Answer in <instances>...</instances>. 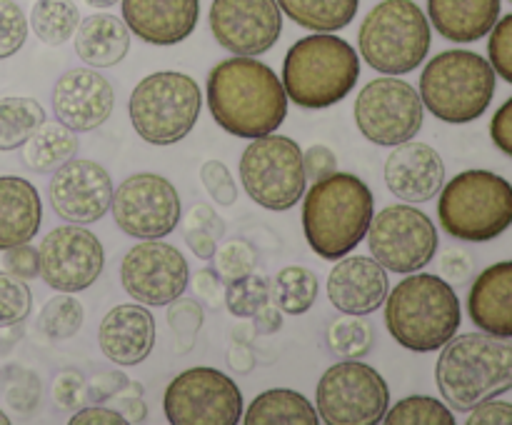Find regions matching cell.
Here are the masks:
<instances>
[{
    "label": "cell",
    "mask_w": 512,
    "mask_h": 425,
    "mask_svg": "<svg viewBox=\"0 0 512 425\" xmlns=\"http://www.w3.org/2000/svg\"><path fill=\"white\" fill-rule=\"evenodd\" d=\"M283 88L298 108L323 110L340 103L360 80V53L333 33H315L290 45Z\"/></svg>",
    "instance_id": "obj_5"
},
{
    "label": "cell",
    "mask_w": 512,
    "mask_h": 425,
    "mask_svg": "<svg viewBox=\"0 0 512 425\" xmlns=\"http://www.w3.org/2000/svg\"><path fill=\"white\" fill-rule=\"evenodd\" d=\"M130 28L108 13H93L75 30V53L90 68H113L128 55Z\"/></svg>",
    "instance_id": "obj_28"
},
{
    "label": "cell",
    "mask_w": 512,
    "mask_h": 425,
    "mask_svg": "<svg viewBox=\"0 0 512 425\" xmlns=\"http://www.w3.org/2000/svg\"><path fill=\"white\" fill-rule=\"evenodd\" d=\"M43 223V203L30 180L18 175L0 178V250L30 243Z\"/></svg>",
    "instance_id": "obj_26"
},
{
    "label": "cell",
    "mask_w": 512,
    "mask_h": 425,
    "mask_svg": "<svg viewBox=\"0 0 512 425\" xmlns=\"http://www.w3.org/2000/svg\"><path fill=\"white\" fill-rule=\"evenodd\" d=\"M113 180L100 163L88 158H70L55 168L48 185V198L55 215L68 223L88 225L110 213Z\"/></svg>",
    "instance_id": "obj_19"
},
{
    "label": "cell",
    "mask_w": 512,
    "mask_h": 425,
    "mask_svg": "<svg viewBox=\"0 0 512 425\" xmlns=\"http://www.w3.org/2000/svg\"><path fill=\"white\" fill-rule=\"evenodd\" d=\"M490 135H493V143L498 145L505 155H510L512 158V98L505 100V103L498 108V113L493 115Z\"/></svg>",
    "instance_id": "obj_55"
},
{
    "label": "cell",
    "mask_w": 512,
    "mask_h": 425,
    "mask_svg": "<svg viewBox=\"0 0 512 425\" xmlns=\"http://www.w3.org/2000/svg\"><path fill=\"white\" fill-rule=\"evenodd\" d=\"M375 200L365 180L353 173H338L315 180L303 195V233L315 255L340 260L365 240Z\"/></svg>",
    "instance_id": "obj_2"
},
{
    "label": "cell",
    "mask_w": 512,
    "mask_h": 425,
    "mask_svg": "<svg viewBox=\"0 0 512 425\" xmlns=\"http://www.w3.org/2000/svg\"><path fill=\"white\" fill-rule=\"evenodd\" d=\"M28 40V18L15 0H0V60L18 53Z\"/></svg>",
    "instance_id": "obj_44"
},
{
    "label": "cell",
    "mask_w": 512,
    "mask_h": 425,
    "mask_svg": "<svg viewBox=\"0 0 512 425\" xmlns=\"http://www.w3.org/2000/svg\"><path fill=\"white\" fill-rule=\"evenodd\" d=\"M120 283L135 303L168 305L188 288V260L163 238L143 240L125 253L120 265Z\"/></svg>",
    "instance_id": "obj_17"
},
{
    "label": "cell",
    "mask_w": 512,
    "mask_h": 425,
    "mask_svg": "<svg viewBox=\"0 0 512 425\" xmlns=\"http://www.w3.org/2000/svg\"><path fill=\"white\" fill-rule=\"evenodd\" d=\"M118 405V410L125 415L128 423H143V420L148 418V405H145L143 400V388H135V393L120 398Z\"/></svg>",
    "instance_id": "obj_57"
},
{
    "label": "cell",
    "mask_w": 512,
    "mask_h": 425,
    "mask_svg": "<svg viewBox=\"0 0 512 425\" xmlns=\"http://www.w3.org/2000/svg\"><path fill=\"white\" fill-rule=\"evenodd\" d=\"M283 15L313 33H335L353 23L360 0H278Z\"/></svg>",
    "instance_id": "obj_30"
},
{
    "label": "cell",
    "mask_w": 512,
    "mask_h": 425,
    "mask_svg": "<svg viewBox=\"0 0 512 425\" xmlns=\"http://www.w3.org/2000/svg\"><path fill=\"white\" fill-rule=\"evenodd\" d=\"M303 168H305V178L308 180H323L328 175H333L338 170V158H335L333 150L328 145H310L308 150H303Z\"/></svg>",
    "instance_id": "obj_49"
},
{
    "label": "cell",
    "mask_w": 512,
    "mask_h": 425,
    "mask_svg": "<svg viewBox=\"0 0 512 425\" xmlns=\"http://www.w3.org/2000/svg\"><path fill=\"white\" fill-rule=\"evenodd\" d=\"M488 55L495 75L512 83V13L498 18V23L490 30Z\"/></svg>",
    "instance_id": "obj_46"
},
{
    "label": "cell",
    "mask_w": 512,
    "mask_h": 425,
    "mask_svg": "<svg viewBox=\"0 0 512 425\" xmlns=\"http://www.w3.org/2000/svg\"><path fill=\"white\" fill-rule=\"evenodd\" d=\"M355 125L370 143L395 148L413 140L425 120V105L418 90L398 75L375 78L355 98Z\"/></svg>",
    "instance_id": "obj_13"
},
{
    "label": "cell",
    "mask_w": 512,
    "mask_h": 425,
    "mask_svg": "<svg viewBox=\"0 0 512 425\" xmlns=\"http://www.w3.org/2000/svg\"><path fill=\"white\" fill-rule=\"evenodd\" d=\"M3 265L10 275L20 280L40 278V253L30 243H20L5 250Z\"/></svg>",
    "instance_id": "obj_47"
},
{
    "label": "cell",
    "mask_w": 512,
    "mask_h": 425,
    "mask_svg": "<svg viewBox=\"0 0 512 425\" xmlns=\"http://www.w3.org/2000/svg\"><path fill=\"white\" fill-rule=\"evenodd\" d=\"M315 400L328 425H378L390 408V388L368 363L345 358L325 370Z\"/></svg>",
    "instance_id": "obj_11"
},
{
    "label": "cell",
    "mask_w": 512,
    "mask_h": 425,
    "mask_svg": "<svg viewBox=\"0 0 512 425\" xmlns=\"http://www.w3.org/2000/svg\"><path fill=\"white\" fill-rule=\"evenodd\" d=\"M45 123V110L38 100L0 98V150H15L30 140V135Z\"/></svg>",
    "instance_id": "obj_34"
},
{
    "label": "cell",
    "mask_w": 512,
    "mask_h": 425,
    "mask_svg": "<svg viewBox=\"0 0 512 425\" xmlns=\"http://www.w3.org/2000/svg\"><path fill=\"white\" fill-rule=\"evenodd\" d=\"M328 345L333 353L343 355V358L363 360L365 355L373 353L375 328L365 315L343 313L338 320L330 323Z\"/></svg>",
    "instance_id": "obj_36"
},
{
    "label": "cell",
    "mask_w": 512,
    "mask_h": 425,
    "mask_svg": "<svg viewBox=\"0 0 512 425\" xmlns=\"http://www.w3.org/2000/svg\"><path fill=\"white\" fill-rule=\"evenodd\" d=\"M435 380L445 403L468 413L483 400L512 390V343L488 333L453 335L443 345Z\"/></svg>",
    "instance_id": "obj_4"
},
{
    "label": "cell",
    "mask_w": 512,
    "mask_h": 425,
    "mask_svg": "<svg viewBox=\"0 0 512 425\" xmlns=\"http://www.w3.org/2000/svg\"><path fill=\"white\" fill-rule=\"evenodd\" d=\"M55 403L63 408L75 410L85 400V378L78 370H63L53 383Z\"/></svg>",
    "instance_id": "obj_48"
},
{
    "label": "cell",
    "mask_w": 512,
    "mask_h": 425,
    "mask_svg": "<svg viewBox=\"0 0 512 425\" xmlns=\"http://www.w3.org/2000/svg\"><path fill=\"white\" fill-rule=\"evenodd\" d=\"M428 15L415 0H383L365 15L358 48L375 73H413L430 53Z\"/></svg>",
    "instance_id": "obj_8"
},
{
    "label": "cell",
    "mask_w": 512,
    "mask_h": 425,
    "mask_svg": "<svg viewBox=\"0 0 512 425\" xmlns=\"http://www.w3.org/2000/svg\"><path fill=\"white\" fill-rule=\"evenodd\" d=\"M385 185L405 203H428L445 185V163L428 143L405 140L385 160Z\"/></svg>",
    "instance_id": "obj_21"
},
{
    "label": "cell",
    "mask_w": 512,
    "mask_h": 425,
    "mask_svg": "<svg viewBox=\"0 0 512 425\" xmlns=\"http://www.w3.org/2000/svg\"><path fill=\"white\" fill-rule=\"evenodd\" d=\"M78 153V138L75 130L65 128L63 123H43L30 140L25 143V163L35 173H53L65 160L75 158Z\"/></svg>",
    "instance_id": "obj_31"
},
{
    "label": "cell",
    "mask_w": 512,
    "mask_h": 425,
    "mask_svg": "<svg viewBox=\"0 0 512 425\" xmlns=\"http://www.w3.org/2000/svg\"><path fill=\"white\" fill-rule=\"evenodd\" d=\"M33 310V295L25 280L15 278L8 270L0 273V328L23 323Z\"/></svg>",
    "instance_id": "obj_42"
},
{
    "label": "cell",
    "mask_w": 512,
    "mask_h": 425,
    "mask_svg": "<svg viewBox=\"0 0 512 425\" xmlns=\"http://www.w3.org/2000/svg\"><path fill=\"white\" fill-rule=\"evenodd\" d=\"M430 23L445 40L475 43L500 18V0H428Z\"/></svg>",
    "instance_id": "obj_27"
},
{
    "label": "cell",
    "mask_w": 512,
    "mask_h": 425,
    "mask_svg": "<svg viewBox=\"0 0 512 425\" xmlns=\"http://www.w3.org/2000/svg\"><path fill=\"white\" fill-rule=\"evenodd\" d=\"M440 225L468 243H485L512 225V185L490 170H463L440 188Z\"/></svg>",
    "instance_id": "obj_7"
},
{
    "label": "cell",
    "mask_w": 512,
    "mask_h": 425,
    "mask_svg": "<svg viewBox=\"0 0 512 425\" xmlns=\"http://www.w3.org/2000/svg\"><path fill=\"white\" fill-rule=\"evenodd\" d=\"M265 303H270V280L258 275L255 270L243 275V278H235L225 283V308L235 318H253Z\"/></svg>",
    "instance_id": "obj_39"
},
{
    "label": "cell",
    "mask_w": 512,
    "mask_h": 425,
    "mask_svg": "<svg viewBox=\"0 0 512 425\" xmlns=\"http://www.w3.org/2000/svg\"><path fill=\"white\" fill-rule=\"evenodd\" d=\"M128 423L120 410L105 408L103 403H93L80 408L78 413L70 415V425H120Z\"/></svg>",
    "instance_id": "obj_54"
},
{
    "label": "cell",
    "mask_w": 512,
    "mask_h": 425,
    "mask_svg": "<svg viewBox=\"0 0 512 425\" xmlns=\"http://www.w3.org/2000/svg\"><path fill=\"white\" fill-rule=\"evenodd\" d=\"M85 3H88L90 8H113V5L120 3V0H85Z\"/></svg>",
    "instance_id": "obj_59"
},
{
    "label": "cell",
    "mask_w": 512,
    "mask_h": 425,
    "mask_svg": "<svg viewBox=\"0 0 512 425\" xmlns=\"http://www.w3.org/2000/svg\"><path fill=\"white\" fill-rule=\"evenodd\" d=\"M423 105L445 123H470L490 108L495 70L473 50H443L420 73Z\"/></svg>",
    "instance_id": "obj_6"
},
{
    "label": "cell",
    "mask_w": 512,
    "mask_h": 425,
    "mask_svg": "<svg viewBox=\"0 0 512 425\" xmlns=\"http://www.w3.org/2000/svg\"><path fill=\"white\" fill-rule=\"evenodd\" d=\"M163 410L173 425H238L243 420V393L223 370L198 365L170 380Z\"/></svg>",
    "instance_id": "obj_12"
},
{
    "label": "cell",
    "mask_w": 512,
    "mask_h": 425,
    "mask_svg": "<svg viewBox=\"0 0 512 425\" xmlns=\"http://www.w3.org/2000/svg\"><path fill=\"white\" fill-rule=\"evenodd\" d=\"M468 313L483 333L512 338V260L490 265L475 278Z\"/></svg>",
    "instance_id": "obj_25"
},
{
    "label": "cell",
    "mask_w": 512,
    "mask_h": 425,
    "mask_svg": "<svg viewBox=\"0 0 512 425\" xmlns=\"http://www.w3.org/2000/svg\"><path fill=\"white\" fill-rule=\"evenodd\" d=\"M130 380L123 373H95L90 383H85V398L90 403H105L128 388Z\"/></svg>",
    "instance_id": "obj_50"
},
{
    "label": "cell",
    "mask_w": 512,
    "mask_h": 425,
    "mask_svg": "<svg viewBox=\"0 0 512 425\" xmlns=\"http://www.w3.org/2000/svg\"><path fill=\"white\" fill-rule=\"evenodd\" d=\"M255 265H258V255H255V248L245 238H230L215 250V270H218L225 283L253 273Z\"/></svg>",
    "instance_id": "obj_43"
},
{
    "label": "cell",
    "mask_w": 512,
    "mask_h": 425,
    "mask_svg": "<svg viewBox=\"0 0 512 425\" xmlns=\"http://www.w3.org/2000/svg\"><path fill=\"white\" fill-rule=\"evenodd\" d=\"M180 220L188 248L200 260H213L218 243L225 238V220L208 203H195Z\"/></svg>",
    "instance_id": "obj_35"
},
{
    "label": "cell",
    "mask_w": 512,
    "mask_h": 425,
    "mask_svg": "<svg viewBox=\"0 0 512 425\" xmlns=\"http://www.w3.org/2000/svg\"><path fill=\"white\" fill-rule=\"evenodd\" d=\"M208 23L220 48L258 58L280 40L283 10L278 0H213Z\"/></svg>",
    "instance_id": "obj_18"
},
{
    "label": "cell",
    "mask_w": 512,
    "mask_h": 425,
    "mask_svg": "<svg viewBox=\"0 0 512 425\" xmlns=\"http://www.w3.org/2000/svg\"><path fill=\"white\" fill-rule=\"evenodd\" d=\"M195 293L200 300L210 305V308H218L220 303H225V280L220 278V273L215 268H203L195 273Z\"/></svg>",
    "instance_id": "obj_52"
},
{
    "label": "cell",
    "mask_w": 512,
    "mask_h": 425,
    "mask_svg": "<svg viewBox=\"0 0 512 425\" xmlns=\"http://www.w3.org/2000/svg\"><path fill=\"white\" fill-rule=\"evenodd\" d=\"M370 255L390 273H418L438 253L435 223L415 205H388L373 215L368 228Z\"/></svg>",
    "instance_id": "obj_14"
},
{
    "label": "cell",
    "mask_w": 512,
    "mask_h": 425,
    "mask_svg": "<svg viewBox=\"0 0 512 425\" xmlns=\"http://www.w3.org/2000/svg\"><path fill=\"white\" fill-rule=\"evenodd\" d=\"M468 425H512V403L505 400H483L470 410Z\"/></svg>",
    "instance_id": "obj_51"
},
{
    "label": "cell",
    "mask_w": 512,
    "mask_h": 425,
    "mask_svg": "<svg viewBox=\"0 0 512 425\" xmlns=\"http://www.w3.org/2000/svg\"><path fill=\"white\" fill-rule=\"evenodd\" d=\"M228 365L235 373H250L255 368V355L250 350V343L245 340H233V348L228 353Z\"/></svg>",
    "instance_id": "obj_58"
},
{
    "label": "cell",
    "mask_w": 512,
    "mask_h": 425,
    "mask_svg": "<svg viewBox=\"0 0 512 425\" xmlns=\"http://www.w3.org/2000/svg\"><path fill=\"white\" fill-rule=\"evenodd\" d=\"M115 225L138 240H160L180 223L178 188L165 175L135 173L115 188L110 203Z\"/></svg>",
    "instance_id": "obj_15"
},
{
    "label": "cell",
    "mask_w": 512,
    "mask_h": 425,
    "mask_svg": "<svg viewBox=\"0 0 512 425\" xmlns=\"http://www.w3.org/2000/svg\"><path fill=\"white\" fill-rule=\"evenodd\" d=\"M123 20L150 45H178L195 33L200 20V0H120Z\"/></svg>",
    "instance_id": "obj_23"
},
{
    "label": "cell",
    "mask_w": 512,
    "mask_h": 425,
    "mask_svg": "<svg viewBox=\"0 0 512 425\" xmlns=\"http://www.w3.org/2000/svg\"><path fill=\"white\" fill-rule=\"evenodd\" d=\"M40 278L58 293H80L100 278L105 250L98 235L78 223L58 225L43 238Z\"/></svg>",
    "instance_id": "obj_16"
},
{
    "label": "cell",
    "mask_w": 512,
    "mask_h": 425,
    "mask_svg": "<svg viewBox=\"0 0 512 425\" xmlns=\"http://www.w3.org/2000/svg\"><path fill=\"white\" fill-rule=\"evenodd\" d=\"M248 425H318L320 415L303 393L290 388L263 390L248 410H243Z\"/></svg>",
    "instance_id": "obj_29"
},
{
    "label": "cell",
    "mask_w": 512,
    "mask_h": 425,
    "mask_svg": "<svg viewBox=\"0 0 512 425\" xmlns=\"http://www.w3.org/2000/svg\"><path fill=\"white\" fill-rule=\"evenodd\" d=\"M203 308H200L198 300L193 298H175L173 303H168V325L175 333V348L178 353H188L195 345L198 338V330L203 328Z\"/></svg>",
    "instance_id": "obj_41"
},
{
    "label": "cell",
    "mask_w": 512,
    "mask_h": 425,
    "mask_svg": "<svg viewBox=\"0 0 512 425\" xmlns=\"http://www.w3.org/2000/svg\"><path fill=\"white\" fill-rule=\"evenodd\" d=\"M270 300L285 315H305L318 300V275L305 265H288L270 283Z\"/></svg>",
    "instance_id": "obj_32"
},
{
    "label": "cell",
    "mask_w": 512,
    "mask_h": 425,
    "mask_svg": "<svg viewBox=\"0 0 512 425\" xmlns=\"http://www.w3.org/2000/svg\"><path fill=\"white\" fill-rule=\"evenodd\" d=\"M115 90L95 68H75L60 75L53 88V113L65 128L90 133L113 115Z\"/></svg>",
    "instance_id": "obj_20"
},
{
    "label": "cell",
    "mask_w": 512,
    "mask_h": 425,
    "mask_svg": "<svg viewBox=\"0 0 512 425\" xmlns=\"http://www.w3.org/2000/svg\"><path fill=\"white\" fill-rule=\"evenodd\" d=\"M383 423L388 425H455L450 405L430 395H408L388 408Z\"/></svg>",
    "instance_id": "obj_38"
},
{
    "label": "cell",
    "mask_w": 512,
    "mask_h": 425,
    "mask_svg": "<svg viewBox=\"0 0 512 425\" xmlns=\"http://www.w3.org/2000/svg\"><path fill=\"white\" fill-rule=\"evenodd\" d=\"M8 423H10V418L3 413V410H0V425H8Z\"/></svg>",
    "instance_id": "obj_60"
},
{
    "label": "cell",
    "mask_w": 512,
    "mask_h": 425,
    "mask_svg": "<svg viewBox=\"0 0 512 425\" xmlns=\"http://www.w3.org/2000/svg\"><path fill=\"white\" fill-rule=\"evenodd\" d=\"M388 290V270L373 255H345L328 275V300L340 313H375L388 298Z\"/></svg>",
    "instance_id": "obj_22"
},
{
    "label": "cell",
    "mask_w": 512,
    "mask_h": 425,
    "mask_svg": "<svg viewBox=\"0 0 512 425\" xmlns=\"http://www.w3.org/2000/svg\"><path fill=\"white\" fill-rule=\"evenodd\" d=\"M473 268H475L473 258H470L465 250H458V248L448 250V253L443 255V260H440V270H443L445 280H448L450 285L465 283V280L473 275Z\"/></svg>",
    "instance_id": "obj_53"
},
{
    "label": "cell",
    "mask_w": 512,
    "mask_h": 425,
    "mask_svg": "<svg viewBox=\"0 0 512 425\" xmlns=\"http://www.w3.org/2000/svg\"><path fill=\"white\" fill-rule=\"evenodd\" d=\"M0 390L5 400L18 413H33L40 400V380L33 370L20 368V365H8L0 370Z\"/></svg>",
    "instance_id": "obj_40"
},
{
    "label": "cell",
    "mask_w": 512,
    "mask_h": 425,
    "mask_svg": "<svg viewBox=\"0 0 512 425\" xmlns=\"http://www.w3.org/2000/svg\"><path fill=\"white\" fill-rule=\"evenodd\" d=\"M200 180H203L205 190H208V195L218 205L228 208V205L238 200V185H235L233 173H230V168L223 160H205L200 165Z\"/></svg>",
    "instance_id": "obj_45"
},
{
    "label": "cell",
    "mask_w": 512,
    "mask_h": 425,
    "mask_svg": "<svg viewBox=\"0 0 512 425\" xmlns=\"http://www.w3.org/2000/svg\"><path fill=\"white\" fill-rule=\"evenodd\" d=\"M510 3H512V0H510Z\"/></svg>",
    "instance_id": "obj_61"
},
{
    "label": "cell",
    "mask_w": 512,
    "mask_h": 425,
    "mask_svg": "<svg viewBox=\"0 0 512 425\" xmlns=\"http://www.w3.org/2000/svg\"><path fill=\"white\" fill-rule=\"evenodd\" d=\"M98 345L115 365H138L155 348V318L143 303H123L108 310L98 330Z\"/></svg>",
    "instance_id": "obj_24"
},
{
    "label": "cell",
    "mask_w": 512,
    "mask_h": 425,
    "mask_svg": "<svg viewBox=\"0 0 512 425\" xmlns=\"http://www.w3.org/2000/svg\"><path fill=\"white\" fill-rule=\"evenodd\" d=\"M203 108V93L190 75L158 70L135 85L128 115L135 133L150 145H173L193 133Z\"/></svg>",
    "instance_id": "obj_9"
},
{
    "label": "cell",
    "mask_w": 512,
    "mask_h": 425,
    "mask_svg": "<svg viewBox=\"0 0 512 425\" xmlns=\"http://www.w3.org/2000/svg\"><path fill=\"white\" fill-rule=\"evenodd\" d=\"M85 308L75 295L60 293L43 305L38 315V330L48 340H68L83 328Z\"/></svg>",
    "instance_id": "obj_37"
},
{
    "label": "cell",
    "mask_w": 512,
    "mask_h": 425,
    "mask_svg": "<svg viewBox=\"0 0 512 425\" xmlns=\"http://www.w3.org/2000/svg\"><path fill=\"white\" fill-rule=\"evenodd\" d=\"M210 115L235 138L275 133L288 115V93L270 65L250 55H233L208 73Z\"/></svg>",
    "instance_id": "obj_1"
},
{
    "label": "cell",
    "mask_w": 512,
    "mask_h": 425,
    "mask_svg": "<svg viewBox=\"0 0 512 425\" xmlns=\"http://www.w3.org/2000/svg\"><path fill=\"white\" fill-rule=\"evenodd\" d=\"M458 293L433 273H408L385 298V325L393 340L413 353L440 350L460 328Z\"/></svg>",
    "instance_id": "obj_3"
},
{
    "label": "cell",
    "mask_w": 512,
    "mask_h": 425,
    "mask_svg": "<svg viewBox=\"0 0 512 425\" xmlns=\"http://www.w3.org/2000/svg\"><path fill=\"white\" fill-rule=\"evenodd\" d=\"M283 318H285L283 310H280L278 305H275L273 300H270V303H265L263 308H260L258 313L253 315L255 333H260V335L278 333V330L283 328Z\"/></svg>",
    "instance_id": "obj_56"
},
{
    "label": "cell",
    "mask_w": 512,
    "mask_h": 425,
    "mask_svg": "<svg viewBox=\"0 0 512 425\" xmlns=\"http://www.w3.org/2000/svg\"><path fill=\"white\" fill-rule=\"evenodd\" d=\"M240 180L253 203L265 210H290L305 195L303 148L288 135L253 138L240 155Z\"/></svg>",
    "instance_id": "obj_10"
},
{
    "label": "cell",
    "mask_w": 512,
    "mask_h": 425,
    "mask_svg": "<svg viewBox=\"0 0 512 425\" xmlns=\"http://www.w3.org/2000/svg\"><path fill=\"white\" fill-rule=\"evenodd\" d=\"M80 23V10L73 0H35L30 10V28L45 45L68 43Z\"/></svg>",
    "instance_id": "obj_33"
}]
</instances>
